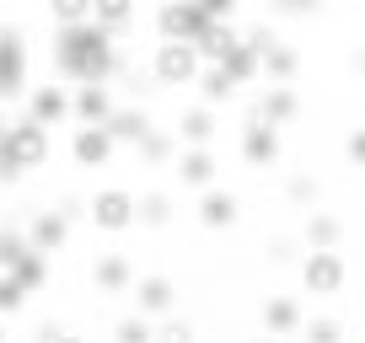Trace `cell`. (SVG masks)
Returning a JSON list of instances; mask_svg holds the SVG:
<instances>
[{
  "label": "cell",
  "instance_id": "cell-1",
  "mask_svg": "<svg viewBox=\"0 0 365 343\" xmlns=\"http://www.w3.org/2000/svg\"><path fill=\"white\" fill-rule=\"evenodd\" d=\"M54 65L65 80L76 86H103L108 70H113V33L103 22H76V27H59L54 38Z\"/></svg>",
  "mask_w": 365,
  "mask_h": 343
},
{
  "label": "cell",
  "instance_id": "cell-2",
  "mask_svg": "<svg viewBox=\"0 0 365 343\" xmlns=\"http://www.w3.org/2000/svg\"><path fill=\"white\" fill-rule=\"evenodd\" d=\"M43 156H48V124L22 118L16 129H6V145H0V172H6V177H22V172L38 167Z\"/></svg>",
  "mask_w": 365,
  "mask_h": 343
},
{
  "label": "cell",
  "instance_id": "cell-3",
  "mask_svg": "<svg viewBox=\"0 0 365 343\" xmlns=\"http://www.w3.org/2000/svg\"><path fill=\"white\" fill-rule=\"evenodd\" d=\"M210 27V16L199 11V0H161L156 11V33L167 38V43H199Z\"/></svg>",
  "mask_w": 365,
  "mask_h": 343
},
{
  "label": "cell",
  "instance_id": "cell-4",
  "mask_svg": "<svg viewBox=\"0 0 365 343\" xmlns=\"http://www.w3.org/2000/svg\"><path fill=\"white\" fill-rule=\"evenodd\" d=\"M199 59H205V54H199V43H167V38H161L150 70H156L161 86H188V80L199 75Z\"/></svg>",
  "mask_w": 365,
  "mask_h": 343
},
{
  "label": "cell",
  "instance_id": "cell-5",
  "mask_svg": "<svg viewBox=\"0 0 365 343\" xmlns=\"http://www.w3.org/2000/svg\"><path fill=\"white\" fill-rule=\"evenodd\" d=\"M135 215H140V204L124 194V188H103V194L91 199V220H97L103 231H124Z\"/></svg>",
  "mask_w": 365,
  "mask_h": 343
},
{
  "label": "cell",
  "instance_id": "cell-6",
  "mask_svg": "<svg viewBox=\"0 0 365 343\" xmlns=\"http://www.w3.org/2000/svg\"><path fill=\"white\" fill-rule=\"evenodd\" d=\"M0 92H6V97L27 92V43L16 33L0 38Z\"/></svg>",
  "mask_w": 365,
  "mask_h": 343
},
{
  "label": "cell",
  "instance_id": "cell-7",
  "mask_svg": "<svg viewBox=\"0 0 365 343\" xmlns=\"http://www.w3.org/2000/svg\"><path fill=\"white\" fill-rule=\"evenodd\" d=\"M301 279H307L312 295H333V290L344 285V258L339 252H312L307 268H301Z\"/></svg>",
  "mask_w": 365,
  "mask_h": 343
},
{
  "label": "cell",
  "instance_id": "cell-8",
  "mask_svg": "<svg viewBox=\"0 0 365 343\" xmlns=\"http://www.w3.org/2000/svg\"><path fill=\"white\" fill-rule=\"evenodd\" d=\"M242 156H247L252 167H269V161L279 156V134H274L269 118H258V113L247 118V129H242Z\"/></svg>",
  "mask_w": 365,
  "mask_h": 343
},
{
  "label": "cell",
  "instance_id": "cell-9",
  "mask_svg": "<svg viewBox=\"0 0 365 343\" xmlns=\"http://www.w3.org/2000/svg\"><path fill=\"white\" fill-rule=\"evenodd\" d=\"M113 145H118V139L108 134L103 124H81V129H76V145H70V150H76L81 167H103V161L113 156Z\"/></svg>",
  "mask_w": 365,
  "mask_h": 343
},
{
  "label": "cell",
  "instance_id": "cell-10",
  "mask_svg": "<svg viewBox=\"0 0 365 343\" xmlns=\"http://www.w3.org/2000/svg\"><path fill=\"white\" fill-rule=\"evenodd\" d=\"M103 129L118 139V145H145V139H150V118L140 113V107H118V113L108 118Z\"/></svg>",
  "mask_w": 365,
  "mask_h": 343
},
{
  "label": "cell",
  "instance_id": "cell-11",
  "mask_svg": "<svg viewBox=\"0 0 365 343\" xmlns=\"http://www.w3.org/2000/svg\"><path fill=\"white\" fill-rule=\"evenodd\" d=\"M237 48H242V38L231 33V22H210V27H205V38H199V54H205L210 65H226Z\"/></svg>",
  "mask_w": 365,
  "mask_h": 343
},
{
  "label": "cell",
  "instance_id": "cell-12",
  "mask_svg": "<svg viewBox=\"0 0 365 343\" xmlns=\"http://www.w3.org/2000/svg\"><path fill=\"white\" fill-rule=\"evenodd\" d=\"M178 177H182L188 188H210V177H215V156H210L205 145L182 150V156H178Z\"/></svg>",
  "mask_w": 365,
  "mask_h": 343
},
{
  "label": "cell",
  "instance_id": "cell-13",
  "mask_svg": "<svg viewBox=\"0 0 365 343\" xmlns=\"http://www.w3.org/2000/svg\"><path fill=\"white\" fill-rule=\"evenodd\" d=\"M70 113H76V102H70L59 86H38L33 92V118L38 124H59V118H70Z\"/></svg>",
  "mask_w": 365,
  "mask_h": 343
},
{
  "label": "cell",
  "instance_id": "cell-14",
  "mask_svg": "<svg viewBox=\"0 0 365 343\" xmlns=\"http://www.w3.org/2000/svg\"><path fill=\"white\" fill-rule=\"evenodd\" d=\"M76 118H81V124H108V118H113L108 86H81V92H76Z\"/></svg>",
  "mask_w": 365,
  "mask_h": 343
},
{
  "label": "cell",
  "instance_id": "cell-15",
  "mask_svg": "<svg viewBox=\"0 0 365 343\" xmlns=\"http://www.w3.org/2000/svg\"><path fill=\"white\" fill-rule=\"evenodd\" d=\"M199 220H205L210 231L231 226V220H237V199H231V194H220V188H210V194L199 199Z\"/></svg>",
  "mask_w": 365,
  "mask_h": 343
},
{
  "label": "cell",
  "instance_id": "cell-16",
  "mask_svg": "<svg viewBox=\"0 0 365 343\" xmlns=\"http://www.w3.org/2000/svg\"><path fill=\"white\" fill-rule=\"evenodd\" d=\"M252 113L269 118V124H285V118H296V92H290V86H269V97H263Z\"/></svg>",
  "mask_w": 365,
  "mask_h": 343
},
{
  "label": "cell",
  "instance_id": "cell-17",
  "mask_svg": "<svg viewBox=\"0 0 365 343\" xmlns=\"http://www.w3.org/2000/svg\"><path fill=\"white\" fill-rule=\"evenodd\" d=\"M263 327H269V332H296L301 327V306L285 300V295H274L269 306H263Z\"/></svg>",
  "mask_w": 365,
  "mask_h": 343
},
{
  "label": "cell",
  "instance_id": "cell-18",
  "mask_svg": "<svg viewBox=\"0 0 365 343\" xmlns=\"http://www.w3.org/2000/svg\"><path fill=\"white\" fill-rule=\"evenodd\" d=\"M210 134H215V118H210V107H188L178 124V139H188V145H210Z\"/></svg>",
  "mask_w": 365,
  "mask_h": 343
},
{
  "label": "cell",
  "instance_id": "cell-19",
  "mask_svg": "<svg viewBox=\"0 0 365 343\" xmlns=\"http://www.w3.org/2000/svg\"><path fill=\"white\" fill-rule=\"evenodd\" d=\"M65 215H38L33 220V247L38 252H54V247H65Z\"/></svg>",
  "mask_w": 365,
  "mask_h": 343
},
{
  "label": "cell",
  "instance_id": "cell-20",
  "mask_svg": "<svg viewBox=\"0 0 365 343\" xmlns=\"http://www.w3.org/2000/svg\"><path fill=\"white\" fill-rule=\"evenodd\" d=\"M48 16H54L59 27L91 22V16H97V0H48Z\"/></svg>",
  "mask_w": 365,
  "mask_h": 343
},
{
  "label": "cell",
  "instance_id": "cell-21",
  "mask_svg": "<svg viewBox=\"0 0 365 343\" xmlns=\"http://www.w3.org/2000/svg\"><path fill=\"white\" fill-rule=\"evenodd\" d=\"M124 285H129V258H118V252L97 258V290H124Z\"/></svg>",
  "mask_w": 365,
  "mask_h": 343
},
{
  "label": "cell",
  "instance_id": "cell-22",
  "mask_svg": "<svg viewBox=\"0 0 365 343\" xmlns=\"http://www.w3.org/2000/svg\"><path fill=\"white\" fill-rule=\"evenodd\" d=\"M172 306V279H140V311H167Z\"/></svg>",
  "mask_w": 365,
  "mask_h": 343
},
{
  "label": "cell",
  "instance_id": "cell-23",
  "mask_svg": "<svg viewBox=\"0 0 365 343\" xmlns=\"http://www.w3.org/2000/svg\"><path fill=\"white\" fill-rule=\"evenodd\" d=\"M263 75H274L279 86H285L290 75H296V48H285V43H274L269 54H263Z\"/></svg>",
  "mask_w": 365,
  "mask_h": 343
},
{
  "label": "cell",
  "instance_id": "cell-24",
  "mask_svg": "<svg viewBox=\"0 0 365 343\" xmlns=\"http://www.w3.org/2000/svg\"><path fill=\"white\" fill-rule=\"evenodd\" d=\"M226 70H231V75H237V86H242V80H252V75H258V70H263V54H258V48L247 43V38H242V48H237V54L226 59Z\"/></svg>",
  "mask_w": 365,
  "mask_h": 343
},
{
  "label": "cell",
  "instance_id": "cell-25",
  "mask_svg": "<svg viewBox=\"0 0 365 343\" xmlns=\"http://www.w3.org/2000/svg\"><path fill=\"white\" fill-rule=\"evenodd\" d=\"M307 241H312V252H333V241H339V220H333V215H312L307 220Z\"/></svg>",
  "mask_w": 365,
  "mask_h": 343
},
{
  "label": "cell",
  "instance_id": "cell-26",
  "mask_svg": "<svg viewBox=\"0 0 365 343\" xmlns=\"http://www.w3.org/2000/svg\"><path fill=\"white\" fill-rule=\"evenodd\" d=\"M199 86H205V102H220V97H231V92H237V75H231L226 65H210Z\"/></svg>",
  "mask_w": 365,
  "mask_h": 343
},
{
  "label": "cell",
  "instance_id": "cell-27",
  "mask_svg": "<svg viewBox=\"0 0 365 343\" xmlns=\"http://www.w3.org/2000/svg\"><path fill=\"white\" fill-rule=\"evenodd\" d=\"M129 16H135V0H97V16H91V22H103L108 33H118Z\"/></svg>",
  "mask_w": 365,
  "mask_h": 343
},
{
  "label": "cell",
  "instance_id": "cell-28",
  "mask_svg": "<svg viewBox=\"0 0 365 343\" xmlns=\"http://www.w3.org/2000/svg\"><path fill=\"white\" fill-rule=\"evenodd\" d=\"M113 338H118V343H156V327H150L145 317H124V322L113 327Z\"/></svg>",
  "mask_w": 365,
  "mask_h": 343
},
{
  "label": "cell",
  "instance_id": "cell-29",
  "mask_svg": "<svg viewBox=\"0 0 365 343\" xmlns=\"http://www.w3.org/2000/svg\"><path fill=\"white\" fill-rule=\"evenodd\" d=\"M167 215H172L167 194H145L140 199V220H145V226H167Z\"/></svg>",
  "mask_w": 365,
  "mask_h": 343
},
{
  "label": "cell",
  "instance_id": "cell-30",
  "mask_svg": "<svg viewBox=\"0 0 365 343\" xmlns=\"http://www.w3.org/2000/svg\"><path fill=\"white\" fill-rule=\"evenodd\" d=\"M22 300H27V285H16V279L6 274V279H0V311L11 317V311H22Z\"/></svg>",
  "mask_w": 365,
  "mask_h": 343
},
{
  "label": "cell",
  "instance_id": "cell-31",
  "mask_svg": "<svg viewBox=\"0 0 365 343\" xmlns=\"http://www.w3.org/2000/svg\"><path fill=\"white\" fill-rule=\"evenodd\" d=\"M307 343H339V322H333V317H317V322L307 327Z\"/></svg>",
  "mask_w": 365,
  "mask_h": 343
},
{
  "label": "cell",
  "instance_id": "cell-32",
  "mask_svg": "<svg viewBox=\"0 0 365 343\" xmlns=\"http://www.w3.org/2000/svg\"><path fill=\"white\" fill-rule=\"evenodd\" d=\"M199 11H205L210 22H231V11H237V0H199Z\"/></svg>",
  "mask_w": 365,
  "mask_h": 343
},
{
  "label": "cell",
  "instance_id": "cell-33",
  "mask_svg": "<svg viewBox=\"0 0 365 343\" xmlns=\"http://www.w3.org/2000/svg\"><path fill=\"white\" fill-rule=\"evenodd\" d=\"M140 156H145V161H167L172 156V139L167 134H150L145 145H140Z\"/></svg>",
  "mask_w": 365,
  "mask_h": 343
},
{
  "label": "cell",
  "instance_id": "cell-34",
  "mask_svg": "<svg viewBox=\"0 0 365 343\" xmlns=\"http://www.w3.org/2000/svg\"><path fill=\"white\" fill-rule=\"evenodd\" d=\"M274 6H279V11H285V16H307L312 6H317V0H274Z\"/></svg>",
  "mask_w": 365,
  "mask_h": 343
},
{
  "label": "cell",
  "instance_id": "cell-35",
  "mask_svg": "<svg viewBox=\"0 0 365 343\" xmlns=\"http://www.w3.org/2000/svg\"><path fill=\"white\" fill-rule=\"evenodd\" d=\"M156 343H188V327H178V322H172V327H161Z\"/></svg>",
  "mask_w": 365,
  "mask_h": 343
},
{
  "label": "cell",
  "instance_id": "cell-36",
  "mask_svg": "<svg viewBox=\"0 0 365 343\" xmlns=\"http://www.w3.org/2000/svg\"><path fill=\"white\" fill-rule=\"evenodd\" d=\"M349 156L365 167V129H354V134H349Z\"/></svg>",
  "mask_w": 365,
  "mask_h": 343
},
{
  "label": "cell",
  "instance_id": "cell-37",
  "mask_svg": "<svg viewBox=\"0 0 365 343\" xmlns=\"http://www.w3.org/2000/svg\"><path fill=\"white\" fill-rule=\"evenodd\" d=\"M54 343H81V338H70V332H59V338H54Z\"/></svg>",
  "mask_w": 365,
  "mask_h": 343
}]
</instances>
